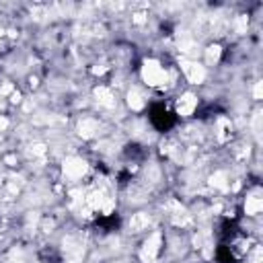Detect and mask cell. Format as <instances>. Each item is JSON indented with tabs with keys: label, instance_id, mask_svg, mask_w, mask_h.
I'll return each mask as SVG.
<instances>
[{
	"label": "cell",
	"instance_id": "obj_1",
	"mask_svg": "<svg viewBox=\"0 0 263 263\" xmlns=\"http://www.w3.org/2000/svg\"><path fill=\"white\" fill-rule=\"evenodd\" d=\"M150 121H152V125H154L156 129L164 132V129H168V127L175 123V115H173L168 109H164V107H152V111H150Z\"/></svg>",
	"mask_w": 263,
	"mask_h": 263
}]
</instances>
